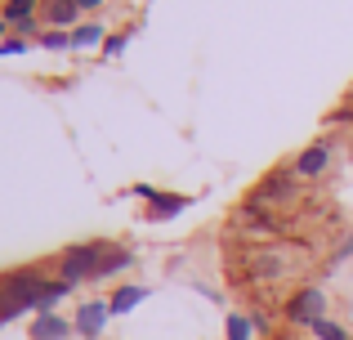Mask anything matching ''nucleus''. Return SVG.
<instances>
[{"label": "nucleus", "instance_id": "1", "mask_svg": "<svg viewBox=\"0 0 353 340\" xmlns=\"http://www.w3.org/2000/svg\"><path fill=\"white\" fill-rule=\"evenodd\" d=\"M309 264V251L304 246H286V242H268L246 251V273L259 282H273V278H295V273Z\"/></svg>", "mask_w": 353, "mask_h": 340}, {"label": "nucleus", "instance_id": "2", "mask_svg": "<svg viewBox=\"0 0 353 340\" xmlns=\"http://www.w3.org/2000/svg\"><path fill=\"white\" fill-rule=\"evenodd\" d=\"M41 291H45V278L36 269L5 273V278H0V323L27 314V309H36L41 305Z\"/></svg>", "mask_w": 353, "mask_h": 340}, {"label": "nucleus", "instance_id": "3", "mask_svg": "<svg viewBox=\"0 0 353 340\" xmlns=\"http://www.w3.org/2000/svg\"><path fill=\"white\" fill-rule=\"evenodd\" d=\"M103 255H108V246H103V242H81V246H68V251H63V260H59V278L68 282V287H77V282L94 278L99 264H103Z\"/></svg>", "mask_w": 353, "mask_h": 340}, {"label": "nucleus", "instance_id": "4", "mask_svg": "<svg viewBox=\"0 0 353 340\" xmlns=\"http://www.w3.org/2000/svg\"><path fill=\"white\" fill-rule=\"evenodd\" d=\"M286 323L291 327H313L318 318H327V291L322 287H300L291 300H286Z\"/></svg>", "mask_w": 353, "mask_h": 340}, {"label": "nucleus", "instance_id": "5", "mask_svg": "<svg viewBox=\"0 0 353 340\" xmlns=\"http://www.w3.org/2000/svg\"><path fill=\"white\" fill-rule=\"evenodd\" d=\"M112 318V309H108V300H85V305L77 309V318H72V332L81 340H99L103 336V323Z\"/></svg>", "mask_w": 353, "mask_h": 340}, {"label": "nucleus", "instance_id": "6", "mask_svg": "<svg viewBox=\"0 0 353 340\" xmlns=\"http://www.w3.org/2000/svg\"><path fill=\"white\" fill-rule=\"evenodd\" d=\"M331 157H336V143H331V139L309 143V148L295 157V179H318V174L331 166Z\"/></svg>", "mask_w": 353, "mask_h": 340}, {"label": "nucleus", "instance_id": "7", "mask_svg": "<svg viewBox=\"0 0 353 340\" xmlns=\"http://www.w3.org/2000/svg\"><path fill=\"white\" fill-rule=\"evenodd\" d=\"M291 201L295 197V170H273V174H264V183L255 188V201Z\"/></svg>", "mask_w": 353, "mask_h": 340}, {"label": "nucleus", "instance_id": "8", "mask_svg": "<svg viewBox=\"0 0 353 340\" xmlns=\"http://www.w3.org/2000/svg\"><path fill=\"white\" fill-rule=\"evenodd\" d=\"M183 206H188L183 192H152V197H148V219H170V215H179Z\"/></svg>", "mask_w": 353, "mask_h": 340}, {"label": "nucleus", "instance_id": "9", "mask_svg": "<svg viewBox=\"0 0 353 340\" xmlns=\"http://www.w3.org/2000/svg\"><path fill=\"white\" fill-rule=\"evenodd\" d=\"M77 14H81V5L77 0H45V18H50V27H72L77 32Z\"/></svg>", "mask_w": 353, "mask_h": 340}, {"label": "nucleus", "instance_id": "10", "mask_svg": "<svg viewBox=\"0 0 353 340\" xmlns=\"http://www.w3.org/2000/svg\"><path fill=\"white\" fill-rule=\"evenodd\" d=\"M148 300V287H139V282H125V287H117V296L108 300V309H112V318L117 314H130V309H139Z\"/></svg>", "mask_w": 353, "mask_h": 340}, {"label": "nucleus", "instance_id": "11", "mask_svg": "<svg viewBox=\"0 0 353 340\" xmlns=\"http://www.w3.org/2000/svg\"><path fill=\"white\" fill-rule=\"evenodd\" d=\"M68 336H72V323H63V318H54V314H36L32 340H68Z\"/></svg>", "mask_w": 353, "mask_h": 340}, {"label": "nucleus", "instance_id": "12", "mask_svg": "<svg viewBox=\"0 0 353 340\" xmlns=\"http://www.w3.org/2000/svg\"><path fill=\"white\" fill-rule=\"evenodd\" d=\"M36 9H41V0H5V5H0V18H5V23H18V27H32Z\"/></svg>", "mask_w": 353, "mask_h": 340}, {"label": "nucleus", "instance_id": "13", "mask_svg": "<svg viewBox=\"0 0 353 340\" xmlns=\"http://www.w3.org/2000/svg\"><path fill=\"white\" fill-rule=\"evenodd\" d=\"M130 260H134V255H130L125 246H108V255H103V264H99V273H94V278H112V273H121Z\"/></svg>", "mask_w": 353, "mask_h": 340}, {"label": "nucleus", "instance_id": "14", "mask_svg": "<svg viewBox=\"0 0 353 340\" xmlns=\"http://www.w3.org/2000/svg\"><path fill=\"white\" fill-rule=\"evenodd\" d=\"M68 291H72V287H68L63 278H59V282H45V291H41V305H36V314H50V309L59 305V300L68 296Z\"/></svg>", "mask_w": 353, "mask_h": 340}, {"label": "nucleus", "instance_id": "15", "mask_svg": "<svg viewBox=\"0 0 353 340\" xmlns=\"http://www.w3.org/2000/svg\"><path fill=\"white\" fill-rule=\"evenodd\" d=\"M99 41H108L99 23H81L77 32H72V45H77V50H85V45H99Z\"/></svg>", "mask_w": 353, "mask_h": 340}, {"label": "nucleus", "instance_id": "16", "mask_svg": "<svg viewBox=\"0 0 353 340\" xmlns=\"http://www.w3.org/2000/svg\"><path fill=\"white\" fill-rule=\"evenodd\" d=\"M309 332L318 336V340H349V332H345V327L336 323V318H318V323H313Z\"/></svg>", "mask_w": 353, "mask_h": 340}, {"label": "nucleus", "instance_id": "17", "mask_svg": "<svg viewBox=\"0 0 353 340\" xmlns=\"http://www.w3.org/2000/svg\"><path fill=\"white\" fill-rule=\"evenodd\" d=\"M255 336V323H250L246 314H233L228 318V340H250Z\"/></svg>", "mask_w": 353, "mask_h": 340}, {"label": "nucleus", "instance_id": "18", "mask_svg": "<svg viewBox=\"0 0 353 340\" xmlns=\"http://www.w3.org/2000/svg\"><path fill=\"white\" fill-rule=\"evenodd\" d=\"M41 45H45V50H68V45H72V32L50 27V32H41Z\"/></svg>", "mask_w": 353, "mask_h": 340}, {"label": "nucleus", "instance_id": "19", "mask_svg": "<svg viewBox=\"0 0 353 340\" xmlns=\"http://www.w3.org/2000/svg\"><path fill=\"white\" fill-rule=\"evenodd\" d=\"M125 41H130V32H117V36H108V41H103V54H108V59H117V54L125 50Z\"/></svg>", "mask_w": 353, "mask_h": 340}, {"label": "nucleus", "instance_id": "20", "mask_svg": "<svg viewBox=\"0 0 353 340\" xmlns=\"http://www.w3.org/2000/svg\"><path fill=\"white\" fill-rule=\"evenodd\" d=\"M345 260H353V233H349L345 242L336 246V255H331V269H340V264H345Z\"/></svg>", "mask_w": 353, "mask_h": 340}, {"label": "nucleus", "instance_id": "21", "mask_svg": "<svg viewBox=\"0 0 353 340\" xmlns=\"http://www.w3.org/2000/svg\"><path fill=\"white\" fill-rule=\"evenodd\" d=\"M18 50H27V41H5L0 45V54H18Z\"/></svg>", "mask_w": 353, "mask_h": 340}, {"label": "nucleus", "instance_id": "22", "mask_svg": "<svg viewBox=\"0 0 353 340\" xmlns=\"http://www.w3.org/2000/svg\"><path fill=\"white\" fill-rule=\"evenodd\" d=\"M77 5H81V9H99V0H77Z\"/></svg>", "mask_w": 353, "mask_h": 340}, {"label": "nucleus", "instance_id": "23", "mask_svg": "<svg viewBox=\"0 0 353 340\" xmlns=\"http://www.w3.org/2000/svg\"><path fill=\"white\" fill-rule=\"evenodd\" d=\"M5 27H9V23H5V18H0V32H5Z\"/></svg>", "mask_w": 353, "mask_h": 340}]
</instances>
